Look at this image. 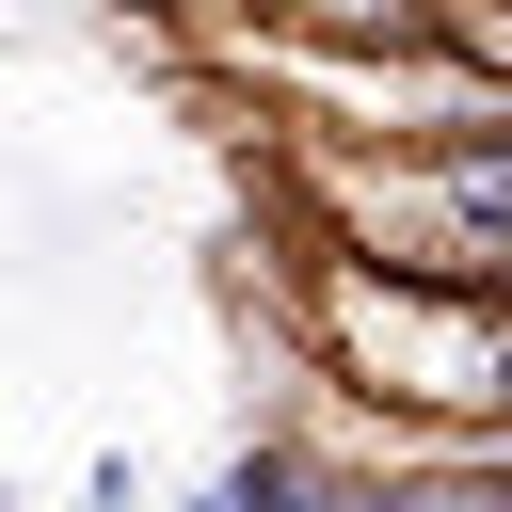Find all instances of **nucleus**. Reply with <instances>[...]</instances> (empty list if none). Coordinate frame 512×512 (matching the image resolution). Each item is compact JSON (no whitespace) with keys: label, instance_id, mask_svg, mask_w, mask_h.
I'll list each match as a JSON object with an SVG mask.
<instances>
[{"label":"nucleus","instance_id":"1","mask_svg":"<svg viewBox=\"0 0 512 512\" xmlns=\"http://www.w3.org/2000/svg\"><path fill=\"white\" fill-rule=\"evenodd\" d=\"M336 208H352V272H416V288H496L512 304V112L416 144V160H336Z\"/></svg>","mask_w":512,"mask_h":512},{"label":"nucleus","instance_id":"3","mask_svg":"<svg viewBox=\"0 0 512 512\" xmlns=\"http://www.w3.org/2000/svg\"><path fill=\"white\" fill-rule=\"evenodd\" d=\"M288 16L336 48H432V0H288Z\"/></svg>","mask_w":512,"mask_h":512},{"label":"nucleus","instance_id":"2","mask_svg":"<svg viewBox=\"0 0 512 512\" xmlns=\"http://www.w3.org/2000/svg\"><path fill=\"white\" fill-rule=\"evenodd\" d=\"M320 320H336V352H368L400 400H448V416L512 400V304H496V288H416V272L368 288V272H336Z\"/></svg>","mask_w":512,"mask_h":512}]
</instances>
